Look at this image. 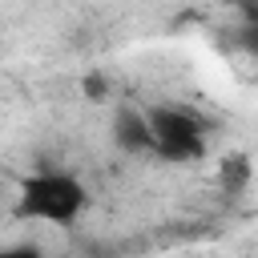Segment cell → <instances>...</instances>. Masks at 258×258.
Here are the masks:
<instances>
[{
  "mask_svg": "<svg viewBox=\"0 0 258 258\" xmlns=\"http://www.w3.org/2000/svg\"><path fill=\"white\" fill-rule=\"evenodd\" d=\"M89 194L85 185L64 173V169H44V173H32L20 181L16 189V218L20 222H52V226H69L81 218Z\"/></svg>",
  "mask_w": 258,
  "mask_h": 258,
  "instance_id": "6da1fadb",
  "label": "cell"
},
{
  "mask_svg": "<svg viewBox=\"0 0 258 258\" xmlns=\"http://www.w3.org/2000/svg\"><path fill=\"white\" fill-rule=\"evenodd\" d=\"M0 258H44L36 246H28V242H20V246H4L0 250Z\"/></svg>",
  "mask_w": 258,
  "mask_h": 258,
  "instance_id": "8992f818",
  "label": "cell"
},
{
  "mask_svg": "<svg viewBox=\"0 0 258 258\" xmlns=\"http://www.w3.org/2000/svg\"><path fill=\"white\" fill-rule=\"evenodd\" d=\"M242 48H246L250 56H258V24H246V28H242Z\"/></svg>",
  "mask_w": 258,
  "mask_h": 258,
  "instance_id": "52a82bcc",
  "label": "cell"
},
{
  "mask_svg": "<svg viewBox=\"0 0 258 258\" xmlns=\"http://www.w3.org/2000/svg\"><path fill=\"white\" fill-rule=\"evenodd\" d=\"M246 181H250V157L246 153H226L218 161V185H222V194H242Z\"/></svg>",
  "mask_w": 258,
  "mask_h": 258,
  "instance_id": "277c9868",
  "label": "cell"
},
{
  "mask_svg": "<svg viewBox=\"0 0 258 258\" xmlns=\"http://www.w3.org/2000/svg\"><path fill=\"white\" fill-rule=\"evenodd\" d=\"M105 93H109V81H105L101 73L85 77V97H93V101H105Z\"/></svg>",
  "mask_w": 258,
  "mask_h": 258,
  "instance_id": "5b68a950",
  "label": "cell"
},
{
  "mask_svg": "<svg viewBox=\"0 0 258 258\" xmlns=\"http://www.w3.org/2000/svg\"><path fill=\"white\" fill-rule=\"evenodd\" d=\"M113 137L121 149L129 153H149V125H145V113L137 109H121L113 117Z\"/></svg>",
  "mask_w": 258,
  "mask_h": 258,
  "instance_id": "3957f363",
  "label": "cell"
},
{
  "mask_svg": "<svg viewBox=\"0 0 258 258\" xmlns=\"http://www.w3.org/2000/svg\"><path fill=\"white\" fill-rule=\"evenodd\" d=\"M145 125H149V153L165 157V161H198L206 153V125L177 109V105H153L145 109Z\"/></svg>",
  "mask_w": 258,
  "mask_h": 258,
  "instance_id": "7a4b0ae2",
  "label": "cell"
}]
</instances>
